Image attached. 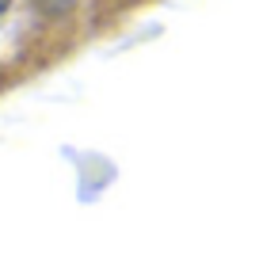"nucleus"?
I'll list each match as a JSON object with an SVG mask.
<instances>
[{"label": "nucleus", "mask_w": 259, "mask_h": 263, "mask_svg": "<svg viewBox=\"0 0 259 263\" xmlns=\"http://www.w3.org/2000/svg\"><path fill=\"white\" fill-rule=\"evenodd\" d=\"M42 4H46V8H53V12H57V8H69V0H42Z\"/></svg>", "instance_id": "1"}, {"label": "nucleus", "mask_w": 259, "mask_h": 263, "mask_svg": "<svg viewBox=\"0 0 259 263\" xmlns=\"http://www.w3.org/2000/svg\"><path fill=\"white\" fill-rule=\"evenodd\" d=\"M8 4H12V0H0V20H4V12H8Z\"/></svg>", "instance_id": "2"}]
</instances>
